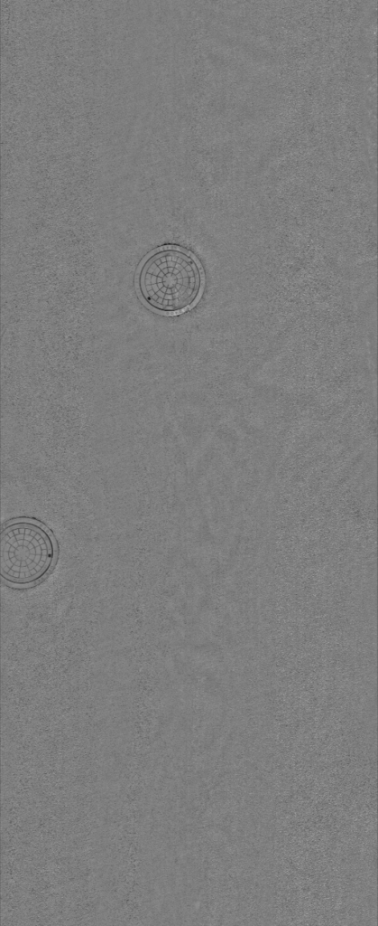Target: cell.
Returning <instances> with one entry per match:
<instances>
[{"instance_id": "cell-1", "label": "cell", "mask_w": 378, "mask_h": 926, "mask_svg": "<svg viewBox=\"0 0 378 926\" xmlns=\"http://www.w3.org/2000/svg\"><path fill=\"white\" fill-rule=\"evenodd\" d=\"M203 283V270L198 259L178 246L152 251L143 262L137 279L142 298L164 314L189 309L198 301Z\"/></svg>"}, {"instance_id": "cell-2", "label": "cell", "mask_w": 378, "mask_h": 926, "mask_svg": "<svg viewBox=\"0 0 378 926\" xmlns=\"http://www.w3.org/2000/svg\"><path fill=\"white\" fill-rule=\"evenodd\" d=\"M54 555L51 535L34 523H13L1 534V575L11 583L40 581L51 570Z\"/></svg>"}]
</instances>
